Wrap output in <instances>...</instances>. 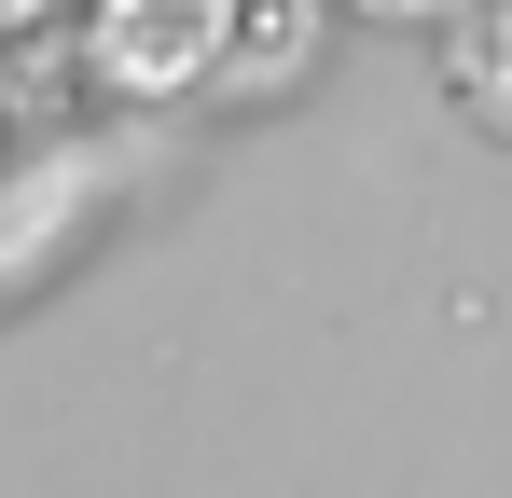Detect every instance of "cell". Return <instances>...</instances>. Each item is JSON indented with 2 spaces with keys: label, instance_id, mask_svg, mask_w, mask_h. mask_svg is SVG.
<instances>
[{
  "label": "cell",
  "instance_id": "cell-1",
  "mask_svg": "<svg viewBox=\"0 0 512 498\" xmlns=\"http://www.w3.org/2000/svg\"><path fill=\"white\" fill-rule=\"evenodd\" d=\"M208 42H222V0H111V83H180L208 70Z\"/></svg>",
  "mask_w": 512,
  "mask_h": 498
},
{
  "label": "cell",
  "instance_id": "cell-2",
  "mask_svg": "<svg viewBox=\"0 0 512 498\" xmlns=\"http://www.w3.org/2000/svg\"><path fill=\"white\" fill-rule=\"evenodd\" d=\"M457 70H471V97H485V111L512 125V0H499V14H471V42H457Z\"/></svg>",
  "mask_w": 512,
  "mask_h": 498
},
{
  "label": "cell",
  "instance_id": "cell-3",
  "mask_svg": "<svg viewBox=\"0 0 512 498\" xmlns=\"http://www.w3.org/2000/svg\"><path fill=\"white\" fill-rule=\"evenodd\" d=\"M28 14H56V0H0V28H28Z\"/></svg>",
  "mask_w": 512,
  "mask_h": 498
}]
</instances>
